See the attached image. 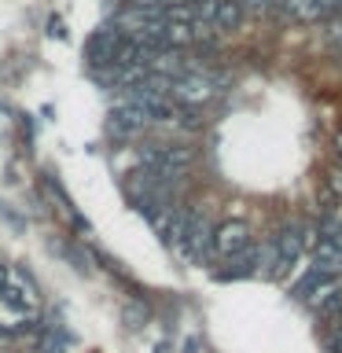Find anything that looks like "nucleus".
I'll return each instance as SVG.
<instances>
[{
	"label": "nucleus",
	"mask_w": 342,
	"mask_h": 353,
	"mask_svg": "<svg viewBox=\"0 0 342 353\" xmlns=\"http://www.w3.org/2000/svg\"><path fill=\"white\" fill-rule=\"evenodd\" d=\"M214 30H236L243 22V8L239 0H214Z\"/></svg>",
	"instance_id": "obj_9"
},
{
	"label": "nucleus",
	"mask_w": 342,
	"mask_h": 353,
	"mask_svg": "<svg viewBox=\"0 0 342 353\" xmlns=\"http://www.w3.org/2000/svg\"><path fill=\"white\" fill-rule=\"evenodd\" d=\"M143 320H148V309H143V305H137V302L125 305V324H129V327H140Z\"/></svg>",
	"instance_id": "obj_12"
},
{
	"label": "nucleus",
	"mask_w": 342,
	"mask_h": 353,
	"mask_svg": "<svg viewBox=\"0 0 342 353\" xmlns=\"http://www.w3.org/2000/svg\"><path fill=\"white\" fill-rule=\"evenodd\" d=\"M110 132H114V137H137V132H143L151 125L148 118H143V110L140 107H132V103H125V99H121V103L110 110Z\"/></svg>",
	"instance_id": "obj_6"
},
{
	"label": "nucleus",
	"mask_w": 342,
	"mask_h": 353,
	"mask_svg": "<svg viewBox=\"0 0 342 353\" xmlns=\"http://www.w3.org/2000/svg\"><path fill=\"white\" fill-rule=\"evenodd\" d=\"M247 250H250V228L243 221H225L221 228H214V254L232 261Z\"/></svg>",
	"instance_id": "obj_4"
},
{
	"label": "nucleus",
	"mask_w": 342,
	"mask_h": 353,
	"mask_svg": "<svg viewBox=\"0 0 342 353\" xmlns=\"http://www.w3.org/2000/svg\"><path fill=\"white\" fill-rule=\"evenodd\" d=\"M320 309V316H328V320H339L342 316V287H335V291H331L324 302L316 305Z\"/></svg>",
	"instance_id": "obj_11"
},
{
	"label": "nucleus",
	"mask_w": 342,
	"mask_h": 353,
	"mask_svg": "<svg viewBox=\"0 0 342 353\" xmlns=\"http://www.w3.org/2000/svg\"><path fill=\"white\" fill-rule=\"evenodd\" d=\"M118 48H121V33L118 30H99L88 37V63L99 66V70H107V66H114Z\"/></svg>",
	"instance_id": "obj_5"
},
{
	"label": "nucleus",
	"mask_w": 342,
	"mask_h": 353,
	"mask_svg": "<svg viewBox=\"0 0 342 353\" xmlns=\"http://www.w3.org/2000/svg\"><path fill=\"white\" fill-rule=\"evenodd\" d=\"M184 221L188 214H177V210H162V214L151 217L154 232H159V239L165 247H181V236H184Z\"/></svg>",
	"instance_id": "obj_7"
},
{
	"label": "nucleus",
	"mask_w": 342,
	"mask_h": 353,
	"mask_svg": "<svg viewBox=\"0 0 342 353\" xmlns=\"http://www.w3.org/2000/svg\"><path fill=\"white\" fill-rule=\"evenodd\" d=\"M143 165H148V176L159 184H173L181 181V173L192 165V148H184V143H148V148L140 151Z\"/></svg>",
	"instance_id": "obj_1"
},
{
	"label": "nucleus",
	"mask_w": 342,
	"mask_h": 353,
	"mask_svg": "<svg viewBox=\"0 0 342 353\" xmlns=\"http://www.w3.org/2000/svg\"><path fill=\"white\" fill-rule=\"evenodd\" d=\"M313 265H316V272L335 276L342 269V247H339L335 239H320L316 247H313Z\"/></svg>",
	"instance_id": "obj_8"
},
{
	"label": "nucleus",
	"mask_w": 342,
	"mask_h": 353,
	"mask_svg": "<svg viewBox=\"0 0 342 353\" xmlns=\"http://www.w3.org/2000/svg\"><path fill=\"white\" fill-rule=\"evenodd\" d=\"M181 254L188 261H206L214 254V225L206 214H188L184 236H181Z\"/></svg>",
	"instance_id": "obj_3"
},
{
	"label": "nucleus",
	"mask_w": 342,
	"mask_h": 353,
	"mask_svg": "<svg viewBox=\"0 0 342 353\" xmlns=\"http://www.w3.org/2000/svg\"><path fill=\"white\" fill-rule=\"evenodd\" d=\"M331 353H342V324H335V335H331Z\"/></svg>",
	"instance_id": "obj_14"
},
{
	"label": "nucleus",
	"mask_w": 342,
	"mask_h": 353,
	"mask_svg": "<svg viewBox=\"0 0 342 353\" xmlns=\"http://www.w3.org/2000/svg\"><path fill=\"white\" fill-rule=\"evenodd\" d=\"M328 192L335 195V199H342V170H331L328 173Z\"/></svg>",
	"instance_id": "obj_13"
},
{
	"label": "nucleus",
	"mask_w": 342,
	"mask_h": 353,
	"mask_svg": "<svg viewBox=\"0 0 342 353\" xmlns=\"http://www.w3.org/2000/svg\"><path fill=\"white\" fill-rule=\"evenodd\" d=\"M217 92H221V77L203 70H188L170 81V99H177V103H206Z\"/></svg>",
	"instance_id": "obj_2"
},
{
	"label": "nucleus",
	"mask_w": 342,
	"mask_h": 353,
	"mask_svg": "<svg viewBox=\"0 0 342 353\" xmlns=\"http://www.w3.org/2000/svg\"><path fill=\"white\" fill-rule=\"evenodd\" d=\"M66 346H70V335H66L63 327H52L48 335L41 339V353H63Z\"/></svg>",
	"instance_id": "obj_10"
},
{
	"label": "nucleus",
	"mask_w": 342,
	"mask_h": 353,
	"mask_svg": "<svg viewBox=\"0 0 342 353\" xmlns=\"http://www.w3.org/2000/svg\"><path fill=\"white\" fill-rule=\"evenodd\" d=\"M339 151H342V137H339Z\"/></svg>",
	"instance_id": "obj_15"
}]
</instances>
